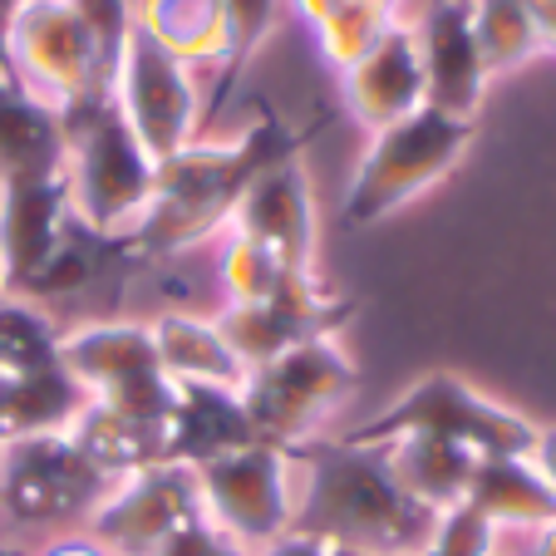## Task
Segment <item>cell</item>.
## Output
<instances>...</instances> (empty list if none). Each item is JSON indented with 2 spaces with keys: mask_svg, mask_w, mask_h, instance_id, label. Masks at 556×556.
I'll return each mask as SVG.
<instances>
[{
  "mask_svg": "<svg viewBox=\"0 0 556 556\" xmlns=\"http://www.w3.org/2000/svg\"><path fill=\"white\" fill-rule=\"evenodd\" d=\"M295 458L291 532L355 556H424L439 513L419 507L389 472L384 448L350 439H305Z\"/></svg>",
  "mask_w": 556,
  "mask_h": 556,
  "instance_id": "1",
  "label": "cell"
},
{
  "mask_svg": "<svg viewBox=\"0 0 556 556\" xmlns=\"http://www.w3.org/2000/svg\"><path fill=\"white\" fill-rule=\"evenodd\" d=\"M311 134L315 128L291 134L271 114H262V124L242 128L237 138H198L182 153L163 157L153 182V207L124 247H134L138 256H182L222 237L256 173H266L281 157H295L311 143Z\"/></svg>",
  "mask_w": 556,
  "mask_h": 556,
  "instance_id": "2",
  "label": "cell"
},
{
  "mask_svg": "<svg viewBox=\"0 0 556 556\" xmlns=\"http://www.w3.org/2000/svg\"><path fill=\"white\" fill-rule=\"evenodd\" d=\"M64 134H70L64 188H70L74 227H85L99 242L124 247L153 207L157 163L148 157V148L138 143L134 128L118 118V109L109 99L74 109L64 118Z\"/></svg>",
  "mask_w": 556,
  "mask_h": 556,
  "instance_id": "3",
  "label": "cell"
},
{
  "mask_svg": "<svg viewBox=\"0 0 556 556\" xmlns=\"http://www.w3.org/2000/svg\"><path fill=\"white\" fill-rule=\"evenodd\" d=\"M468 143L472 124L439 114V109H419V114L369 134V148L359 153L355 173L345 182V202H340L345 222L350 227H375L389 212H400L404 202L424 198L433 182H443L458 168Z\"/></svg>",
  "mask_w": 556,
  "mask_h": 556,
  "instance_id": "4",
  "label": "cell"
},
{
  "mask_svg": "<svg viewBox=\"0 0 556 556\" xmlns=\"http://www.w3.org/2000/svg\"><path fill=\"white\" fill-rule=\"evenodd\" d=\"M5 74L30 99L70 118L74 109L109 99L114 64L74 0H25L5 30Z\"/></svg>",
  "mask_w": 556,
  "mask_h": 556,
  "instance_id": "5",
  "label": "cell"
},
{
  "mask_svg": "<svg viewBox=\"0 0 556 556\" xmlns=\"http://www.w3.org/2000/svg\"><path fill=\"white\" fill-rule=\"evenodd\" d=\"M404 433H429V439H448L458 448L478 453V458H527L536 443V424L522 419L517 409L497 404L478 384L463 375L433 369L419 384H409L400 400L379 409L369 424L345 433L350 443H389Z\"/></svg>",
  "mask_w": 556,
  "mask_h": 556,
  "instance_id": "6",
  "label": "cell"
},
{
  "mask_svg": "<svg viewBox=\"0 0 556 556\" xmlns=\"http://www.w3.org/2000/svg\"><path fill=\"white\" fill-rule=\"evenodd\" d=\"M359 369L345 355L340 336H315L281 350L276 359L247 369L242 414L252 433L276 448H295L305 439H320V424L355 394Z\"/></svg>",
  "mask_w": 556,
  "mask_h": 556,
  "instance_id": "7",
  "label": "cell"
},
{
  "mask_svg": "<svg viewBox=\"0 0 556 556\" xmlns=\"http://www.w3.org/2000/svg\"><path fill=\"white\" fill-rule=\"evenodd\" d=\"M109 488L114 483L74 448L70 433L0 443V517L15 532H79Z\"/></svg>",
  "mask_w": 556,
  "mask_h": 556,
  "instance_id": "8",
  "label": "cell"
},
{
  "mask_svg": "<svg viewBox=\"0 0 556 556\" xmlns=\"http://www.w3.org/2000/svg\"><path fill=\"white\" fill-rule=\"evenodd\" d=\"M60 369L85 389L89 404H104L128 419L168 424L178 409V384L163 375L148 320H85L64 330Z\"/></svg>",
  "mask_w": 556,
  "mask_h": 556,
  "instance_id": "9",
  "label": "cell"
},
{
  "mask_svg": "<svg viewBox=\"0 0 556 556\" xmlns=\"http://www.w3.org/2000/svg\"><path fill=\"white\" fill-rule=\"evenodd\" d=\"M202 517L242 552H262L295 522V458L276 443H242L231 453L198 463Z\"/></svg>",
  "mask_w": 556,
  "mask_h": 556,
  "instance_id": "10",
  "label": "cell"
},
{
  "mask_svg": "<svg viewBox=\"0 0 556 556\" xmlns=\"http://www.w3.org/2000/svg\"><path fill=\"white\" fill-rule=\"evenodd\" d=\"M109 104L134 128V138L148 148L153 163L182 153V148L198 143L202 128H207L198 70L173 60V54L148 40L138 25H128L124 45H118L114 79H109Z\"/></svg>",
  "mask_w": 556,
  "mask_h": 556,
  "instance_id": "11",
  "label": "cell"
},
{
  "mask_svg": "<svg viewBox=\"0 0 556 556\" xmlns=\"http://www.w3.org/2000/svg\"><path fill=\"white\" fill-rule=\"evenodd\" d=\"M198 522H207L198 472L188 463H153L109 488L104 503L89 513L85 532L99 536L114 556H157Z\"/></svg>",
  "mask_w": 556,
  "mask_h": 556,
  "instance_id": "12",
  "label": "cell"
},
{
  "mask_svg": "<svg viewBox=\"0 0 556 556\" xmlns=\"http://www.w3.org/2000/svg\"><path fill=\"white\" fill-rule=\"evenodd\" d=\"M350 315H355V301H340L320 286V276H286L281 291L262 305H222L212 320L227 336V345L237 350L247 369L276 359L281 350L301 345V340L315 336H340Z\"/></svg>",
  "mask_w": 556,
  "mask_h": 556,
  "instance_id": "13",
  "label": "cell"
},
{
  "mask_svg": "<svg viewBox=\"0 0 556 556\" xmlns=\"http://www.w3.org/2000/svg\"><path fill=\"white\" fill-rule=\"evenodd\" d=\"M231 231L262 242L291 276H315L320 222H315V192L311 178H305L301 153L256 173L252 188L237 202V212H231Z\"/></svg>",
  "mask_w": 556,
  "mask_h": 556,
  "instance_id": "14",
  "label": "cell"
},
{
  "mask_svg": "<svg viewBox=\"0 0 556 556\" xmlns=\"http://www.w3.org/2000/svg\"><path fill=\"white\" fill-rule=\"evenodd\" d=\"M424 64V109H439L448 118L478 124V109L488 94V70L478 60L468 0H433L414 25Z\"/></svg>",
  "mask_w": 556,
  "mask_h": 556,
  "instance_id": "15",
  "label": "cell"
},
{
  "mask_svg": "<svg viewBox=\"0 0 556 556\" xmlns=\"http://www.w3.org/2000/svg\"><path fill=\"white\" fill-rule=\"evenodd\" d=\"M74 231L70 217V188L64 173L50 178H21L0 182V262H5V286L25 295L40 271L54 262Z\"/></svg>",
  "mask_w": 556,
  "mask_h": 556,
  "instance_id": "16",
  "label": "cell"
},
{
  "mask_svg": "<svg viewBox=\"0 0 556 556\" xmlns=\"http://www.w3.org/2000/svg\"><path fill=\"white\" fill-rule=\"evenodd\" d=\"M340 99H345V114L365 134H379V128L419 114L424 64H419V45H414V25L400 21L355 70L340 74Z\"/></svg>",
  "mask_w": 556,
  "mask_h": 556,
  "instance_id": "17",
  "label": "cell"
},
{
  "mask_svg": "<svg viewBox=\"0 0 556 556\" xmlns=\"http://www.w3.org/2000/svg\"><path fill=\"white\" fill-rule=\"evenodd\" d=\"M148 330H153L157 365H163V375L178 389H227V394H242L247 365L237 359V350L227 345V336L217 330L212 315L163 311L148 320Z\"/></svg>",
  "mask_w": 556,
  "mask_h": 556,
  "instance_id": "18",
  "label": "cell"
},
{
  "mask_svg": "<svg viewBox=\"0 0 556 556\" xmlns=\"http://www.w3.org/2000/svg\"><path fill=\"white\" fill-rule=\"evenodd\" d=\"M64 114L30 99L11 74H0V182L64 173Z\"/></svg>",
  "mask_w": 556,
  "mask_h": 556,
  "instance_id": "19",
  "label": "cell"
},
{
  "mask_svg": "<svg viewBox=\"0 0 556 556\" xmlns=\"http://www.w3.org/2000/svg\"><path fill=\"white\" fill-rule=\"evenodd\" d=\"M463 507H472L503 536H522L556 522V493L532 468V458H478Z\"/></svg>",
  "mask_w": 556,
  "mask_h": 556,
  "instance_id": "20",
  "label": "cell"
},
{
  "mask_svg": "<svg viewBox=\"0 0 556 556\" xmlns=\"http://www.w3.org/2000/svg\"><path fill=\"white\" fill-rule=\"evenodd\" d=\"M384 448L389 472L400 478V488L429 513H453V507L468 503L472 488V468H478V453L458 448L448 439H429V433H404V439L375 443Z\"/></svg>",
  "mask_w": 556,
  "mask_h": 556,
  "instance_id": "21",
  "label": "cell"
},
{
  "mask_svg": "<svg viewBox=\"0 0 556 556\" xmlns=\"http://www.w3.org/2000/svg\"><path fill=\"white\" fill-rule=\"evenodd\" d=\"M134 25L188 70L227 74L231 30L222 0H134Z\"/></svg>",
  "mask_w": 556,
  "mask_h": 556,
  "instance_id": "22",
  "label": "cell"
},
{
  "mask_svg": "<svg viewBox=\"0 0 556 556\" xmlns=\"http://www.w3.org/2000/svg\"><path fill=\"white\" fill-rule=\"evenodd\" d=\"M70 439L109 483L153 468V463H168V424L128 419V414H114L104 404H85V414L70 424Z\"/></svg>",
  "mask_w": 556,
  "mask_h": 556,
  "instance_id": "23",
  "label": "cell"
},
{
  "mask_svg": "<svg viewBox=\"0 0 556 556\" xmlns=\"http://www.w3.org/2000/svg\"><path fill=\"white\" fill-rule=\"evenodd\" d=\"M256 443L242 400L227 389H178V409L168 414V463H198Z\"/></svg>",
  "mask_w": 556,
  "mask_h": 556,
  "instance_id": "24",
  "label": "cell"
},
{
  "mask_svg": "<svg viewBox=\"0 0 556 556\" xmlns=\"http://www.w3.org/2000/svg\"><path fill=\"white\" fill-rule=\"evenodd\" d=\"M85 389L60 365L0 379V443L35 439V433H70V424L85 414Z\"/></svg>",
  "mask_w": 556,
  "mask_h": 556,
  "instance_id": "25",
  "label": "cell"
},
{
  "mask_svg": "<svg viewBox=\"0 0 556 556\" xmlns=\"http://www.w3.org/2000/svg\"><path fill=\"white\" fill-rule=\"evenodd\" d=\"M60 340L64 330L50 315V305L15 291L0 295V379L60 365Z\"/></svg>",
  "mask_w": 556,
  "mask_h": 556,
  "instance_id": "26",
  "label": "cell"
},
{
  "mask_svg": "<svg viewBox=\"0 0 556 556\" xmlns=\"http://www.w3.org/2000/svg\"><path fill=\"white\" fill-rule=\"evenodd\" d=\"M472 15V40H478V60H483L488 79L497 74H513L522 64H532L542 50L536 40V25L527 0H468Z\"/></svg>",
  "mask_w": 556,
  "mask_h": 556,
  "instance_id": "27",
  "label": "cell"
},
{
  "mask_svg": "<svg viewBox=\"0 0 556 556\" xmlns=\"http://www.w3.org/2000/svg\"><path fill=\"white\" fill-rule=\"evenodd\" d=\"M394 25H400V15L389 11L384 0H345V5L330 11L311 35H315L320 60H326L336 74H345V70H355Z\"/></svg>",
  "mask_w": 556,
  "mask_h": 556,
  "instance_id": "28",
  "label": "cell"
},
{
  "mask_svg": "<svg viewBox=\"0 0 556 556\" xmlns=\"http://www.w3.org/2000/svg\"><path fill=\"white\" fill-rule=\"evenodd\" d=\"M286 266L266 252L262 242L242 237V231H222V247H217V281L227 291V305H262L281 291L286 281Z\"/></svg>",
  "mask_w": 556,
  "mask_h": 556,
  "instance_id": "29",
  "label": "cell"
},
{
  "mask_svg": "<svg viewBox=\"0 0 556 556\" xmlns=\"http://www.w3.org/2000/svg\"><path fill=\"white\" fill-rule=\"evenodd\" d=\"M281 5L286 0H222V11H227V30H231V60H227V74H222L217 94H212V109L227 99L231 79L252 64V54L271 40L276 21H281ZM212 109H207V118H212Z\"/></svg>",
  "mask_w": 556,
  "mask_h": 556,
  "instance_id": "30",
  "label": "cell"
},
{
  "mask_svg": "<svg viewBox=\"0 0 556 556\" xmlns=\"http://www.w3.org/2000/svg\"><path fill=\"white\" fill-rule=\"evenodd\" d=\"M424 556H503V532L488 527L472 507H453L439 517Z\"/></svg>",
  "mask_w": 556,
  "mask_h": 556,
  "instance_id": "31",
  "label": "cell"
},
{
  "mask_svg": "<svg viewBox=\"0 0 556 556\" xmlns=\"http://www.w3.org/2000/svg\"><path fill=\"white\" fill-rule=\"evenodd\" d=\"M157 556H252V552H242L237 542H227V536H222L217 527L198 522V527H188L182 536H173V542L163 546Z\"/></svg>",
  "mask_w": 556,
  "mask_h": 556,
  "instance_id": "32",
  "label": "cell"
},
{
  "mask_svg": "<svg viewBox=\"0 0 556 556\" xmlns=\"http://www.w3.org/2000/svg\"><path fill=\"white\" fill-rule=\"evenodd\" d=\"M30 556H114L99 536H89L85 527L79 532H60V536H45L40 546H30Z\"/></svg>",
  "mask_w": 556,
  "mask_h": 556,
  "instance_id": "33",
  "label": "cell"
},
{
  "mask_svg": "<svg viewBox=\"0 0 556 556\" xmlns=\"http://www.w3.org/2000/svg\"><path fill=\"white\" fill-rule=\"evenodd\" d=\"M527 458H532V468L542 472L546 488L556 493V424H552V429H536V443H532V453H527Z\"/></svg>",
  "mask_w": 556,
  "mask_h": 556,
  "instance_id": "34",
  "label": "cell"
},
{
  "mask_svg": "<svg viewBox=\"0 0 556 556\" xmlns=\"http://www.w3.org/2000/svg\"><path fill=\"white\" fill-rule=\"evenodd\" d=\"M527 11H532V25H536L542 50L556 54V0H527Z\"/></svg>",
  "mask_w": 556,
  "mask_h": 556,
  "instance_id": "35",
  "label": "cell"
},
{
  "mask_svg": "<svg viewBox=\"0 0 556 556\" xmlns=\"http://www.w3.org/2000/svg\"><path fill=\"white\" fill-rule=\"evenodd\" d=\"M286 5H291V11L301 15V25H305V30H315V25L326 21L330 11H340L345 0H286Z\"/></svg>",
  "mask_w": 556,
  "mask_h": 556,
  "instance_id": "36",
  "label": "cell"
},
{
  "mask_svg": "<svg viewBox=\"0 0 556 556\" xmlns=\"http://www.w3.org/2000/svg\"><path fill=\"white\" fill-rule=\"evenodd\" d=\"M522 556H556V522L522 532Z\"/></svg>",
  "mask_w": 556,
  "mask_h": 556,
  "instance_id": "37",
  "label": "cell"
},
{
  "mask_svg": "<svg viewBox=\"0 0 556 556\" xmlns=\"http://www.w3.org/2000/svg\"><path fill=\"white\" fill-rule=\"evenodd\" d=\"M25 0H0V74H5V30H11L15 11H21Z\"/></svg>",
  "mask_w": 556,
  "mask_h": 556,
  "instance_id": "38",
  "label": "cell"
},
{
  "mask_svg": "<svg viewBox=\"0 0 556 556\" xmlns=\"http://www.w3.org/2000/svg\"><path fill=\"white\" fill-rule=\"evenodd\" d=\"M0 556H30V546H21V542H0Z\"/></svg>",
  "mask_w": 556,
  "mask_h": 556,
  "instance_id": "39",
  "label": "cell"
},
{
  "mask_svg": "<svg viewBox=\"0 0 556 556\" xmlns=\"http://www.w3.org/2000/svg\"><path fill=\"white\" fill-rule=\"evenodd\" d=\"M5 291H11V286H5V262H0V295H5Z\"/></svg>",
  "mask_w": 556,
  "mask_h": 556,
  "instance_id": "40",
  "label": "cell"
},
{
  "mask_svg": "<svg viewBox=\"0 0 556 556\" xmlns=\"http://www.w3.org/2000/svg\"><path fill=\"white\" fill-rule=\"evenodd\" d=\"M384 5H389V11H394V15H400V11H404V0H384Z\"/></svg>",
  "mask_w": 556,
  "mask_h": 556,
  "instance_id": "41",
  "label": "cell"
}]
</instances>
